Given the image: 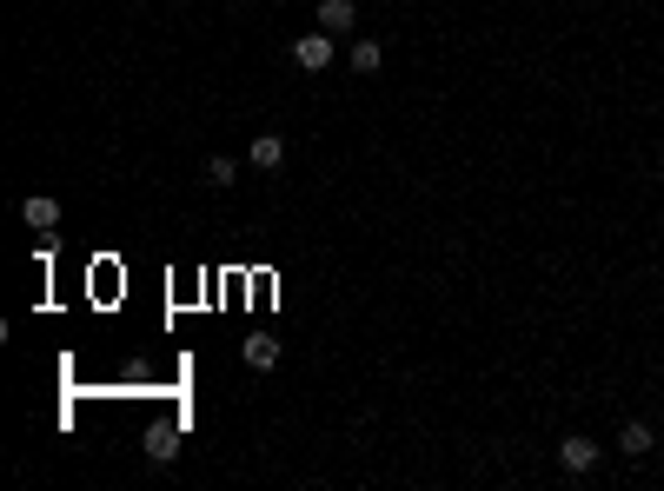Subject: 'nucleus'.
<instances>
[{
  "label": "nucleus",
  "instance_id": "nucleus-3",
  "mask_svg": "<svg viewBox=\"0 0 664 491\" xmlns=\"http://www.w3.org/2000/svg\"><path fill=\"white\" fill-rule=\"evenodd\" d=\"M558 465H565V472H572V478H585L591 465H598V445L572 432V438H565V445H558Z\"/></svg>",
  "mask_w": 664,
  "mask_h": 491
},
{
  "label": "nucleus",
  "instance_id": "nucleus-4",
  "mask_svg": "<svg viewBox=\"0 0 664 491\" xmlns=\"http://www.w3.org/2000/svg\"><path fill=\"white\" fill-rule=\"evenodd\" d=\"M319 27H326V34H352V27H359V7H352V0H319Z\"/></svg>",
  "mask_w": 664,
  "mask_h": 491
},
{
  "label": "nucleus",
  "instance_id": "nucleus-6",
  "mask_svg": "<svg viewBox=\"0 0 664 491\" xmlns=\"http://www.w3.org/2000/svg\"><path fill=\"white\" fill-rule=\"evenodd\" d=\"M240 359L253 365V372H273V365H279V339H259V332H253V339L240 346Z\"/></svg>",
  "mask_w": 664,
  "mask_h": 491
},
{
  "label": "nucleus",
  "instance_id": "nucleus-1",
  "mask_svg": "<svg viewBox=\"0 0 664 491\" xmlns=\"http://www.w3.org/2000/svg\"><path fill=\"white\" fill-rule=\"evenodd\" d=\"M293 67L299 73H326L332 67V34H326V27H313V34L293 40Z\"/></svg>",
  "mask_w": 664,
  "mask_h": 491
},
{
  "label": "nucleus",
  "instance_id": "nucleus-8",
  "mask_svg": "<svg viewBox=\"0 0 664 491\" xmlns=\"http://www.w3.org/2000/svg\"><path fill=\"white\" fill-rule=\"evenodd\" d=\"M386 67V47L379 40H352V73H379Z\"/></svg>",
  "mask_w": 664,
  "mask_h": 491
},
{
  "label": "nucleus",
  "instance_id": "nucleus-11",
  "mask_svg": "<svg viewBox=\"0 0 664 491\" xmlns=\"http://www.w3.org/2000/svg\"><path fill=\"white\" fill-rule=\"evenodd\" d=\"M658 166H664V146H658Z\"/></svg>",
  "mask_w": 664,
  "mask_h": 491
},
{
  "label": "nucleus",
  "instance_id": "nucleus-9",
  "mask_svg": "<svg viewBox=\"0 0 664 491\" xmlns=\"http://www.w3.org/2000/svg\"><path fill=\"white\" fill-rule=\"evenodd\" d=\"M240 180V160H233V153H213V160H206V186H233Z\"/></svg>",
  "mask_w": 664,
  "mask_h": 491
},
{
  "label": "nucleus",
  "instance_id": "nucleus-7",
  "mask_svg": "<svg viewBox=\"0 0 664 491\" xmlns=\"http://www.w3.org/2000/svg\"><path fill=\"white\" fill-rule=\"evenodd\" d=\"M253 166H259V173L286 166V140H279V133H259V140H253Z\"/></svg>",
  "mask_w": 664,
  "mask_h": 491
},
{
  "label": "nucleus",
  "instance_id": "nucleus-2",
  "mask_svg": "<svg viewBox=\"0 0 664 491\" xmlns=\"http://www.w3.org/2000/svg\"><path fill=\"white\" fill-rule=\"evenodd\" d=\"M20 219H27L34 233H54V226H60V200H54V193H27V200H20Z\"/></svg>",
  "mask_w": 664,
  "mask_h": 491
},
{
  "label": "nucleus",
  "instance_id": "nucleus-5",
  "mask_svg": "<svg viewBox=\"0 0 664 491\" xmlns=\"http://www.w3.org/2000/svg\"><path fill=\"white\" fill-rule=\"evenodd\" d=\"M618 452H625V458H645V452H658V432H651L645 419H631L625 432H618Z\"/></svg>",
  "mask_w": 664,
  "mask_h": 491
},
{
  "label": "nucleus",
  "instance_id": "nucleus-10",
  "mask_svg": "<svg viewBox=\"0 0 664 491\" xmlns=\"http://www.w3.org/2000/svg\"><path fill=\"white\" fill-rule=\"evenodd\" d=\"M147 458H153V465H173V458H180V432H153L147 438Z\"/></svg>",
  "mask_w": 664,
  "mask_h": 491
}]
</instances>
